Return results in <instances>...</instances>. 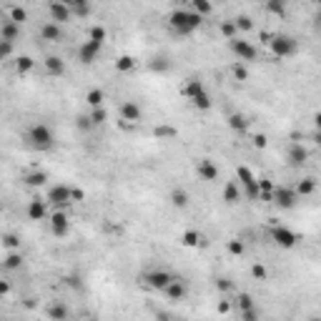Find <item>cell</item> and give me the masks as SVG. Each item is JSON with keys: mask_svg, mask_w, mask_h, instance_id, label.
<instances>
[{"mask_svg": "<svg viewBox=\"0 0 321 321\" xmlns=\"http://www.w3.org/2000/svg\"><path fill=\"white\" fill-rule=\"evenodd\" d=\"M201 16H196L193 10H183V8H178V10H173L171 13V18H168V23H171V28L176 33H181V35H191L193 31H198L201 28Z\"/></svg>", "mask_w": 321, "mask_h": 321, "instance_id": "1", "label": "cell"}, {"mask_svg": "<svg viewBox=\"0 0 321 321\" xmlns=\"http://www.w3.org/2000/svg\"><path fill=\"white\" fill-rule=\"evenodd\" d=\"M28 143L33 145V148H38V151H48V148H53V130L46 126V123H35V126H31V130H28Z\"/></svg>", "mask_w": 321, "mask_h": 321, "instance_id": "2", "label": "cell"}, {"mask_svg": "<svg viewBox=\"0 0 321 321\" xmlns=\"http://www.w3.org/2000/svg\"><path fill=\"white\" fill-rule=\"evenodd\" d=\"M269 46H271V53L276 58H289V55H294L299 50V43L291 35H273V40L269 43Z\"/></svg>", "mask_w": 321, "mask_h": 321, "instance_id": "3", "label": "cell"}, {"mask_svg": "<svg viewBox=\"0 0 321 321\" xmlns=\"http://www.w3.org/2000/svg\"><path fill=\"white\" fill-rule=\"evenodd\" d=\"M46 203H53L55 209H65V206H70V188L63 186V183L53 186L50 191H48V201H46Z\"/></svg>", "mask_w": 321, "mask_h": 321, "instance_id": "4", "label": "cell"}, {"mask_svg": "<svg viewBox=\"0 0 321 321\" xmlns=\"http://www.w3.org/2000/svg\"><path fill=\"white\" fill-rule=\"evenodd\" d=\"M271 236H273V241L281 246V249H294L296 246V233L291 231V228H286V226H276L273 231H271Z\"/></svg>", "mask_w": 321, "mask_h": 321, "instance_id": "5", "label": "cell"}, {"mask_svg": "<svg viewBox=\"0 0 321 321\" xmlns=\"http://www.w3.org/2000/svg\"><path fill=\"white\" fill-rule=\"evenodd\" d=\"M143 281L148 284L151 289H156V291H166V286L173 281V276L168 271H148L143 276Z\"/></svg>", "mask_w": 321, "mask_h": 321, "instance_id": "6", "label": "cell"}, {"mask_svg": "<svg viewBox=\"0 0 321 321\" xmlns=\"http://www.w3.org/2000/svg\"><path fill=\"white\" fill-rule=\"evenodd\" d=\"M231 50L236 53L241 61H254V58L258 55V50L251 46V43L249 40H241V38H233L231 40Z\"/></svg>", "mask_w": 321, "mask_h": 321, "instance_id": "7", "label": "cell"}, {"mask_svg": "<svg viewBox=\"0 0 321 321\" xmlns=\"http://www.w3.org/2000/svg\"><path fill=\"white\" fill-rule=\"evenodd\" d=\"M273 203L279 209H294L296 206V193L291 191V188L279 186V188H273Z\"/></svg>", "mask_w": 321, "mask_h": 321, "instance_id": "8", "label": "cell"}, {"mask_svg": "<svg viewBox=\"0 0 321 321\" xmlns=\"http://www.w3.org/2000/svg\"><path fill=\"white\" fill-rule=\"evenodd\" d=\"M286 158H289V166H291V168H301L306 160H309V151H306L301 143H291Z\"/></svg>", "mask_w": 321, "mask_h": 321, "instance_id": "9", "label": "cell"}, {"mask_svg": "<svg viewBox=\"0 0 321 321\" xmlns=\"http://www.w3.org/2000/svg\"><path fill=\"white\" fill-rule=\"evenodd\" d=\"M100 48H103V46H98V43H93V40H85L83 46L78 48V58H80V63L91 65V63L96 61V58H98Z\"/></svg>", "mask_w": 321, "mask_h": 321, "instance_id": "10", "label": "cell"}, {"mask_svg": "<svg viewBox=\"0 0 321 321\" xmlns=\"http://www.w3.org/2000/svg\"><path fill=\"white\" fill-rule=\"evenodd\" d=\"M48 13H50V23H65V20H70V8H68V3H50L48 5Z\"/></svg>", "mask_w": 321, "mask_h": 321, "instance_id": "11", "label": "cell"}, {"mask_svg": "<svg viewBox=\"0 0 321 321\" xmlns=\"http://www.w3.org/2000/svg\"><path fill=\"white\" fill-rule=\"evenodd\" d=\"M50 231H53V236H58V239H63L68 233V216L63 211H55L50 216Z\"/></svg>", "mask_w": 321, "mask_h": 321, "instance_id": "12", "label": "cell"}, {"mask_svg": "<svg viewBox=\"0 0 321 321\" xmlns=\"http://www.w3.org/2000/svg\"><path fill=\"white\" fill-rule=\"evenodd\" d=\"M63 28L61 25H58V23H46V25H43L40 28V38L43 40H50V43H61L63 40Z\"/></svg>", "mask_w": 321, "mask_h": 321, "instance_id": "13", "label": "cell"}, {"mask_svg": "<svg viewBox=\"0 0 321 321\" xmlns=\"http://www.w3.org/2000/svg\"><path fill=\"white\" fill-rule=\"evenodd\" d=\"M121 115H123V121L136 123V121H141V118H143V111H141V106H138V103H133V100H126V103L121 106Z\"/></svg>", "mask_w": 321, "mask_h": 321, "instance_id": "14", "label": "cell"}, {"mask_svg": "<svg viewBox=\"0 0 321 321\" xmlns=\"http://www.w3.org/2000/svg\"><path fill=\"white\" fill-rule=\"evenodd\" d=\"M186 294H188V289H186V284H183L181 279H173V281L166 286V296H168L171 301H181V299H186Z\"/></svg>", "mask_w": 321, "mask_h": 321, "instance_id": "15", "label": "cell"}, {"mask_svg": "<svg viewBox=\"0 0 321 321\" xmlns=\"http://www.w3.org/2000/svg\"><path fill=\"white\" fill-rule=\"evenodd\" d=\"M196 171H198L201 181H216V178H218V168L211 163L209 158H203L201 163H198V168H196Z\"/></svg>", "mask_w": 321, "mask_h": 321, "instance_id": "16", "label": "cell"}, {"mask_svg": "<svg viewBox=\"0 0 321 321\" xmlns=\"http://www.w3.org/2000/svg\"><path fill=\"white\" fill-rule=\"evenodd\" d=\"M28 218H31V221H43V218H46V201L33 198L28 203Z\"/></svg>", "mask_w": 321, "mask_h": 321, "instance_id": "17", "label": "cell"}, {"mask_svg": "<svg viewBox=\"0 0 321 321\" xmlns=\"http://www.w3.org/2000/svg\"><path fill=\"white\" fill-rule=\"evenodd\" d=\"M68 306L63 304V301H53L50 306H48V319L50 321H65L68 319Z\"/></svg>", "mask_w": 321, "mask_h": 321, "instance_id": "18", "label": "cell"}, {"mask_svg": "<svg viewBox=\"0 0 321 321\" xmlns=\"http://www.w3.org/2000/svg\"><path fill=\"white\" fill-rule=\"evenodd\" d=\"M68 8H70V16H78V18L91 16V3L88 0H68Z\"/></svg>", "mask_w": 321, "mask_h": 321, "instance_id": "19", "label": "cell"}, {"mask_svg": "<svg viewBox=\"0 0 321 321\" xmlns=\"http://www.w3.org/2000/svg\"><path fill=\"white\" fill-rule=\"evenodd\" d=\"M20 35V25H16V23H3V28H0V40H5V43H13Z\"/></svg>", "mask_w": 321, "mask_h": 321, "instance_id": "20", "label": "cell"}, {"mask_svg": "<svg viewBox=\"0 0 321 321\" xmlns=\"http://www.w3.org/2000/svg\"><path fill=\"white\" fill-rule=\"evenodd\" d=\"M46 70L50 73V76H63V73H65V63L58 55H48L46 58Z\"/></svg>", "mask_w": 321, "mask_h": 321, "instance_id": "21", "label": "cell"}, {"mask_svg": "<svg viewBox=\"0 0 321 321\" xmlns=\"http://www.w3.org/2000/svg\"><path fill=\"white\" fill-rule=\"evenodd\" d=\"M46 181H48V173L46 171H33V173H28V176H25V183L33 186V188L46 186Z\"/></svg>", "mask_w": 321, "mask_h": 321, "instance_id": "22", "label": "cell"}, {"mask_svg": "<svg viewBox=\"0 0 321 321\" xmlns=\"http://www.w3.org/2000/svg\"><path fill=\"white\" fill-rule=\"evenodd\" d=\"M228 128L243 133V130L249 128V121H246V115H241V113H231V115H228Z\"/></svg>", "mask_w": 321, "mask_h": 321, "instance_id": "23", "label": "cell"}, {"mask_svg": "<svg viewBox=\"0 0 321 321\" xmlns=\"http://www.w3.org/2000/svg\"><path fill=\"white\" fill-rule=\"evenodd\" d=\"M171 203L176 209H186L188 206V191H183V188H173L171 191Z\"/></svg>", "mask_w": 321, "mask_h": 321, "instance_id": "24", "label": "cell"}, {"mask_svg": "<svg viewBox=\"0 0 321 321\" xmlns=\"http://www.w3.org/2000/svg\"><path fill=\"white\" fill-rule=\"evenodd\" d=\"M203 91H206V88H203V83H201V80H188L183 88H181V93H183L186 98H196V96L203 93Z\"/></svg>", "mask_w": 321, "mask_h": 321, "instance_id": "25", "label": "cell"}, {"mask_svg": "<svg viewBox=\"0 0 321 321\" xmlns=\"http://www.w3.org/2000/svg\"><path fill=\"white\" fill-rule=\"evenodd\" d=\"M3 266L10 269V271L20 269V266H23V254H20V251H10V254L5 256V261H3Z\"/></svg>", "mask_w": 321, "mask_h": 321, "instance_id": "26", "label": "cell"}, {"mask_svg": "<svg viewBox=\"0 0 321 321\" xmlns=\"http://www.w3.org/2000/svg\"><path fill=\"white\" fill-rule=\"evenodd\" d=\"M316 191V181L314 178H304V181H299V186H296V196H311Z\"/></svg>", "mask_w": 321, "mask_h": 321, "instance_id": "27", "label": "cell"}, {"mask_svg": "<svg viewBox=\"0 0 321 321\" xmlns=\"http://www.w3.org/2000/svg\"><path fill=\"white\" fill-rule=\"evenodd\" d=\"M266 10L271 13V16L284 18L286 16V3H284V0H266Z\"/></svg>", "mask_w": 321, "mask_h": 321, "instance_id": "28", "label": "cell"}, {"mask_svg": "<svg viewBox=\"0 0 321 321\" xmlns=\"http://www.w3.org/2000/svg\"><path fill=\"white\" fill-rule=\"evenodd\" d=\"M236 173H239V178H241V183H243V188H251V186H256V176L246 168V166H239L236 168Z\"/></svg>", "mask_w": 321, "mask_h": 321, "instance_id": "29", "label": "cell"}, {"mask_svg": "<svg viewBox=\"0 0 321 321\" xmlns=\"http://www.w3.org/2000/svg\"><path fill=\"white\" fill-rule=\"evenodd\" d=\"M103 91H100V88H93V91H88V96H85V100H88V106L91 108H100V106H103Z\"/></svg>", "mask_w": 321, "mask_h": 321, "instance_id": "30", "label": "cell"}, {"mask_svg": "<svg viewBox=\"0 0 321 321\" xmlns=\"http://www.w3.org/2000/svg\"><path fill=\"white\" fill-rule=\"evenodd\" d=\"M191 8H193V13H196V16H209V13H213V5L209 3V0H193V3H191Z\"/></svg>", "mask_w": 321, "mask_h": 321, "instance_id": "31", "label": "cell"}, {"mask_svg": "<svg viewBox=\"0 0 321 321\" xmlns=\"http://www.w3.org/2000/svg\"><path fill=\"white\" fill-rule=\"evenodd\" d=\"M88 118H91V123H93V126H103V123L108 121V111H106L103 106H100V108H93Z\"/></svg>", "mask_w": 321, "mask_h": 321, "instance_id": "32", "label": "cell"}, {"mask_svg": "<svg viewBox=\"0 0 321 321\" xmlns=\"http://www.w3.org/2000/svg\"><path fill=\"white\" fill-rule=\"evenodd\" d=\"M136 68V61L130 55H121L118 61H115V70L118 73H128V70H133Z\"/></svg>", "mask_w": 321, "mask_h": 321, "instance_id": "33", "label": "cell"}, {"mask_svg": "<svg viewBox=\"0 0 321 321\" xmlns=\"http://www.w3.org/2000/svg\"><path fill=\"white\" fill-rule=\"evenodd\" d=\"M8 13H10V23H16V25H20L23 20H28V10L20 8V5H13Z\"/></svg>", "mask_w": 321, "mask_h": 321, "instance_id": "34", "label": "cell"}, {"mask_svg": "<svg viewBox=\"0 0 321 321\" xmlns=\"http://www.w3.org/2000/svg\"><path fill=\"white\" fill-rule=\"evenodd\" d=\"M239 198H241L239 186H236V183H226V188H224V201H226V203H236Z\"/></svg>", "mask_w": 321, "mask_h": 321, "instance_id": "35", "label": "cell"}, {"mask_svg": "<svg viewBox=\"0 0 321 321\" xmlns=\"http://www.w3.org/2000/svg\"><path fill=\"white\" fill-rule=\"evenodd\" d=\"M191 103H193L198 111H209V108H211V98H209L206 91H203V93H198L196 98H191Z\"/></svg>", "mask_w": 321, "mask_h": 321, "instance_id": "36", "label": "cell"}, {"mask_svg": "<svg viewBox=\"0 0 321 321\" xmlns=\"http://www.w3.org/2000/svg\"><path fill=\"white\" fill-rule=\"evenodd\" d=\"M148 68H151L153 73H166V70L171 68V63H168V58H153V61L148 63Z\"/></svg>", "mask_w": 321, "mask_h": 321, "instance_id": "37", "label": "cell"}, {"mask_svg": "<svg viewBox=\"0 0 321 321\" xmlns=\"http://www.w3.org/2000/svg\"><path fill=\"white\" fill-rule=\"evenodd\" d=\"M198 239H201L198 231H186L183 236H181V243L188 246V249H193V246H198Z\"/></svg>", "mask_w": 321, "mask_h": 321, "instance_id": "38", "label": "cell"}, {"mask_svg": "<svg viewBox=\"0 0 321 321\" xmlns=\"http://www.w3.org/2000/svg\"><path fill=\"white\" fill-rule=\"evenodd\" d=\"M3 246L10 251H20V239L16 236V233H5L3 236Z\"/></svg>", "mask_w": 321, "mask_h": 321, "instance_id": "39", "label": "cell"}, {"mask_svg": "<svg viewBox=\"0 0 321 321\" xmlns=\"http://www.w3.org/2000/svg\"><path fill=\"white\" fill-rule=\"evenodd\" d=\"M88 35H91V40H93V43L103 46V40H106V28H103V25H93Z\"/></svg>", "mask_w": 321, "mask_h": 321, "instance_id": "40", "label": "cell"}, {"mask_svg": "<svg viewBox=\"0 0 321 321\" xmlns=\"http://www.w3.org/2000/svg\"><path fill=\"white\" fill-rule=\"evenodd\" d=\"M233 25H236V31H243V33H249L251 28H254V20L249 16H239L236 20H233Z\"/></svg>", "mask_w": 321, "mask_h": 321, "instance_id": "41", "label": "cell"}, {"mask_svg": "<svg viewBox=\"0 0 321 321\" xmlns=\"http://www.w3.org/2000/svg\"><path fill=\"white\" fill-rule=\"evenodd\" d=\"M153 133H156L158 138H176V136H178V130H176V128H171V126H156Z\"/></svg>", "mask_w": 321, "mask_h": 321, "instance_id": "42", "label": "cell"}, {"mask_svg": "<svg viewBox=\"0 0 321 321\" xmlns=\"http://www.w3.org/2000/svg\"><path fill=\"white\" fill-rule=\"evenodd\" d=\"M33 58L31 55H20L18 58V63H16V68H18V73H28V70H33Z\"/></svg>", "mask_w": 321, "mask_h": 321, "instance_id": "43", "label": "cell"}, {"mask_svg": "<svg viewBox=\"0 0 321 321\" xmlns=\"http://www.w3.org/2000/svg\"><path fill=\"white\" fill-rule=\"evenodd\" d=\"M236 306L241 311H246V309H254V299H251V294H239V299H236Z\"/></svg>", "mask_w": 321, "mask_h": 321, "instance_id": "44", "label": "cell"}, {"mask_svg": "<svg viewBox=\"0 0 321 321\" xmlns=\"http://www.w3.org/2000/svg\"><path fill=\"white\" fill-rule=\"evenodd\" d=\"M243 251H246V246H243V241H239V239H233V241H228V254H233V256H243Z\"/></svg>", "mask_w": 321, "mask_h": 321, "instance_id": "45", "label": "cell"}, {"mask_svg": "<svg viewBox=\"0 0 321 321\" xmlns=\"http://www.w3.org/2000/svg\"><path fill=\"white\" fill-rule=\"evenodd\" d=\"M251 276H254V279H258V281H266L269 271H266L264 264H254V266H251Z\"/></svg>", "mask_w": 321, "mask_h": 321, "instance_id": "46", "label": "cell"}, {"mask_svg": "<svg viewBox=\"0 0 321 321\" xmlns=\"http://www.w3.org/2000/svg\"><path fill=\"white\" fill-rule=\"evenodd\" d=\"M221 35L233 40V38H236V25H233V23H221Z\"/></svg>", "mask_w": 321, "mask_h": 321, "instance_id": "47", "label": "cell"}, {"mask_svg": "<svg viewBox=\"0 0 321 321\" xmlns=\"http://www.w3.org/2000/svg\"><path fill=\"white\" fill-rule=\"evenodd\" d=\"M76 126H78V130H83V133H85V130H91V128H93V123H91V118H88V115H78V118H76Z\"/></svg>", "mask_w": 321, "mask_h": 321, "instance_id": "48", "label": "cell"}, {"mask_svg": "<svg viewBox=\"0 0 321 321\" xmlns=\"http://www.w3.org/2000/svg\"><path fill=\"white\" fill-rule=\"evenodd\" d=\"M261 316H258V311H256V306L254 309H246V311H241V321H258Z\"/></svg>", "mask_w": 321, "mask_h": 321, "instance_id": "49", "label": "cell"}, {"mask_svg": "<svg viewBox=\"0 0 321 321\" xmlns=\"http://www.w3.org/2000/svg\"><path fill=\"white\" fill-rule=\"evenodd\" d=\"M233 76H236V80H246V78H249V70H246L241 63H236V65H233Z\"/></svg>", "mask_w": 321, "mask_h": 321, "instance_id": "50", "label": "cell"}, {"mask_svg": "<svg viewBox=\"0 0 321 321\" xmlns=\"http://www.w3.org/2000/svg\"><path fill=\"white\" fill-rule=\"evenodd\" d=\"M216 289L221 291V294H226V291L233 289V281H231V279H218V281H216Z\"/></svg>", "mask_w": 321, "mask_h": 321, "instance_id": "51", "label": "cell"}, {"mask_svg": "<svg viewBox=\"0 0 321 321\" xmlns=\"http://www.w3.org/2000/svg\"><path fill=\"white\" fill-rule=\"evenodd\" d=\"M8 55H13V43L0 40V58H8Z\"/></svg>", "mask_w": 321, "mask_h": 321, "instance_id": "52", "label": "cell"}, {"mask_svg": "<svg viewBox=\"0 0 321 321\" xmlns=\"http://www.w3.org/2000/svg\"><path fill=\"white\" fill-rule=\"evenodd\" d=\"M256 183H258V191H273V183L269 178H256Z\"/></svg>", "mask_w": 321, "mask_h": 321, "instance_id": "53", "label": "cell"}, {"mask_svg": "<svg viewBox=\"0 0 321 321\" xmlns=\"http://www.w3.org/2000/svg\"><path fill=\"white\" fill-rule=\"evenodd\" d=\"M85 193H83V188H70V203H76V201H83Z\"/></svg>", "mask_w": 321, "mask_h": 321, "instance_id": "54", "label": "cell"}, {"mask_svg": "<svg viewBox=\"0 0 321 321\" xmlns=\"http://www.w3.org/2000/svg\"><path fill=\"white\" fill-rule=\"evenodd\" d=\"M266 143H269V138H266L264 133L254 136V145H256V148H266Z\"/></svg>", "mask_w": 321, "mask_h": 321, "instance_id": "55", "label": "cell"}, {"mask_svg": "<svg viewBox=\"0 0 321 321\" xmlns=\"http://www.w3.org/2000/svg\"><path fill=\"white\" fill-rule=\"evenodd\" d=\"M258 201H264V203H273V191H261V193H258Z\"/></svg>", "mask_w": 321, "mask_h": 321, "instance_id": "56", "label": "cell"}, {"mask_svg": "<svg viewBox=\"0 0 321 321\" xmlns=\"http://www.w3.org/2000/svg\"><path fill=\"white\" fill-rule=\"evenodd\" d=\"M216 309H218V314H228V311H231V304L221 299V301H218V306H216Z\"/></svg>", "mask_w": 321, "mask_h": 321, "instance_id": "57", "label": "cell"}, {"mask_svg": "<svg viewBox=\"0 0 321 321\" xmlns=\"http://www.w3.org/2000/svg\"><path fill=\"white\" fill-rule=\"evenodd\" d=\"M8 291H10V284L8 281H0V296H5Z\"/></svg>", "mask_w": 321, "mask_h": 321, "instance_id": "58", "label": "cell"}, {"mask_svg": "<svg viewBox=\"0 0 321 321\" xmlns=\"http://www.w3.org/2000/svg\"><path fill=\"white\" fill-rule=\"evenodd\" d=\"M261 40H264V43H271V40H273V35H271L269 31H261Z\"/></svg>", "mask_w": 321, "mask_h": 321, "instance_id": "59", "label": "cell"}, {"mask_svg": "<svg viewBox=\"0 0 321 321\" xmlns=\"http://www.w3.org/2000/svg\"><path fill=\"white\" fill-rule=\"evenodd\" d=\"M25 309H35V299H25Z\"/></svg>", "mask_w": 321, "mask_h": 321, "instance_id": "60", "label": "cell"}, {"mask_svg": "<svg viewBox=\"0 0 321 321\" xmlns=\"http://www.w3.org/2000/svg\"><path fill=\"white\" fill-rule=\"evenodd\" d=\"M309 321H321V319H319V316H311V319H309Z\"/></svg>", "mask_w": 321, "mask_h": 321, "instance_id": "61", "label": "cell"}, {"mask_svg": "<svg viewBox=\"0 0 321 321\" xmlns=\"http://www.w3.org/2000/svg\"><path fill=\"white\" fill-rule=\"evenodd\" d=\"M178 321H181V319H178Z\"/></svg>", "mask_w": 321, "mask_h": 321, "instance_id": "62", "label": "cell"}]
</instances>
